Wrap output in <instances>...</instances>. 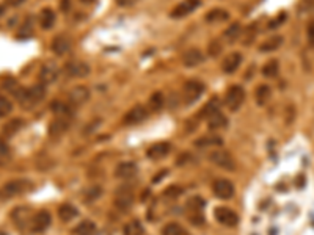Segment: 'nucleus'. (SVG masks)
Here are the masks:
<instances>
[{
	"label": "nucleus",
	"mask_w": 314,
	"mask_h": 235,
	"mask_svg": "<svg viewBox=\"0 0 314 235\" xmlns=\"http://www.w3.org/2000/svg\"><path fill=\"white\" fill-rule=\"evenodd\" d=\"M134 204V190L129 185H123L115 193V205L121 212H129Z\"/></svg>",
	"instance_id": "423d86ee"
},
{
	"label": "nucleus",
	"mask_w": 314,
	"mask_h": 235,
	"mask_svg": "<svg viewBox=\"0 0 314 235\" xmlns=\"http://www.w3.org/2000/svg\"><path fill=\"white\" fill-rule=\"evenodd\" d=\"M284 43V36L281 35H275L269 39H266L264 43L259 44V52H264V54H270V52L278 50Z\"/></svg>",
	"instance_id": "4be33fe9"
},
{
	"label": "nucleus",
	"mask_w": 314,
	"mask_h": 235,
	"mask_svg": "<svg viewBox=\"0 0 314 235\" xmlns=\"http://www.w3.org/2000/svg\"><path fill=\"white\" fill-rule=\"evenodd\" d=\"M15 97L19 100V103L22 105V108L30 110L33 107H36L39 102H41L46 97V85L43 83H36L30 88H16L13 91Z\"/></svg>",
	"instance_id": "f257e3e1"
},
{
	"label": "nucleus",
	"mask_w": 314,
	"mask_h": 235,
	"mask_svg": "<svg viewBox=\"0 0 314 235\" xmlns=\"http://www.w3.org/2000/svg\"><path fill=\"white\" fill-rule=\"evenodd\" d=\"M39 24H41V27L44 30H50L52 27H54V24H55V13H54V10L44 8L41 11V15H39Z\"/></svg>",
	"instance_id": "c756f323"
},
{
	"label": "nucleus",
	"mask_w": 314,
	"mask_h": 235,
	"mask_svg": "<svg viewBox=\"0 0 314 235\" xmlns=\"http://www.w3.org/2000/svg\"><path fill=\"white\" fill-rule=\"evenodd\" d=\"M306 35H308V43H309V46L314 47V21H311V22L308 24Z\"/></svg>",
	"instance_id": "37998d69"
},
{
	"label": "nucleus",
	"mask_w": 314,
	"mask_h": 235,
	"mask_svg": "<svg viewBox=\"0 0 314 235\" xmlns=\"http://www.w3.org/2000/svg\"><path fill=\"white\" fill-rule=\"evenodd\" d=\"M72 120H74V118H72L71 111L57 114L54 120L50 121V124H49V137L50 138H60V137H63L64 134L68 132V129L71 127Z\"/></svg>",
	"instance_id": "20e7f679"
},
{
	"label": "nucleus",
	"mask_w": 314,
	"mask_h": 235,
	"mask_svg": "<svg viewBox=\"0 0 314 235\" xmlns=\"http://www.w3.org/2000/svg\"><path fill=\"white\" fill-rule=\"evenodd\" d=\"M170 152H172V145H170L168 141H161V143H155V145L149 146L146 151V155L151 160H162Z\"/></svg>",
	"instance_id": "dca6fc26"
},
{
	"label": "nucleus",
	"mask_w": 314,
	"mask_h": 235,
	"mask_svg": "<svg viewBox=\"0 0 314 235\" xmlns=\"http://www.w3.org/2000/svg\"><path fill=\"white\" fill-rule=\"evenodd\" d=\"M77 215H78V210L72 204H61L58 207V218L63 223H68V221L77 218Z\"/></svg>",
	"instance_id": "bb28decb"
},
{
	"label": "nucleus",
	"mask_w": 314,
	"mask_h": 235,
	"mask_svg": "<svg viewBox=\"0 0 314 235\" xmlns=\"http://www.w3.org/2000/svg\"><path fill=\"white\" fill-rule=\"evenodd\" d=\"M212 193L217 196L218 199L228 201L231 198H234L236 194V187L231 180L228 179H217L212 184Z\"/></svg>",
	"instance_id": "6e6552de"
},
{
	"label": "nucleus",
	"mask_w": 314,
	"mask_h": 235,
	"mask_svg": "<svg viewBox=\"0 0 314 235\" xmlns=\"http://www.w3.org/2000/svg\"><path fill=\"white\" fill-rule=\"evenodd\" d=\"M187 205L192 208V210H195V213H196V212L201 210V208H203L204 202H203L200 198H193V199H190V201H189V204H187Z\"/></svg>",
	"instance_id": "79ce46f5"
},
{
	"label": "nucleus",
	"mask_w": 314,
	"mask_h": 235,
	"mask_svg": "<svg viewBox=\"0 0 314 235\" xmlns=\"http://www.w3.org/2000/svg\"><path fill=\"white\" fill-rule=\"evenodd\" d=\"M58 75H60V68L57 66V63L47 61V63L43 64L41 69H39L38 80H39V83H43V85H52L54 82L58 80Z\"/></svg>",
	"instance_id": "0eeeda50"
},
{
	"label": "nucleus",
	"mask_w": 314,
	"mask_h": 235,
	"mask_svg": "<svg viewBox=\"0 0 314 235\" xmlns=\"http://www.w3.org/2000/svg\"><path fill=\"white\" fill-rule=\"evenodd\" d=\"M206 91V85L198 80V78H190L184 83L182 86V102L186 103V105H192L196 100H198L203 93Z\"/></svg>",
	"instance_id": "7ed1b4c3"
},
{
	"label": "nucleus",
	"mask_w": 314,
	"mask_h": 235,
	"mask_svg": "<svg viewBox=\"0 0 314 235\" xmlns=\"http://www.w3.org/2000/svg\"><path fill=\"white\" fill-rule=\"evenodd\" d=\"M137 4V0H116V5L121 7V8H127V7H132Z\"/></svg>",
	"instance_id": "a18cd8bd"
},
{
	"label": "nucleus",
	"mask_w": 314,
	"mask_h": 235,
	"mask_svg": "<svg viewBox=\"0 0 314 235\" xmlns=\"http://www.w3.org/2000/svg\"><path fill=\"white\" fill-rule=\"evenodd\" d=\"M241 35H242V25L239 22H234V24H231L229 27L225 30L223 38L226 39L228 43H234Z\"/></svg>",
	"instance_id": "473e14b6"
},
{
	"label": "nucleus",
	"mask_w": 314,
	"mask_h": 235,
	"mask_svg": "<svg viewBox=\"0 0 314 235\" xmlns=\"http://www.w3.org/2000/svg\"><path fill=\"white\" fill-rule=\"evenodd\" d=\"M24 2H25V0H7V4H8L10 7H13V8H16V7L22 5Z\"/></svg>",
	"instance_id": "49530a36"
},
{
	"label": "nucleus",
	"mask_w": 314,
	"mask_h": 235,
	"mask_svg": "<svg viewBox=\"0 0 314 235\" xmlns=\"http://www.w3.org/2000/svg\"><path fill=\"white\" fill-rule=\"evenodd\" d=\"M278 72H280V63L277 60H270L263 66V75L267 77V78L277 77Z\"/></svg>",
	"instance_id": "f704fd0d"
},
{
	"label": "nucleus",
	"mask_w": 314,
	"mask_h": 235,
	"mask_svg": "<svg viewBox=\"0 0 314 235\" xmlns=\"http://www.w3.org/2000/svg\"><path fill=\"white\" fill-rule=\"evenodd\" d=\"M90 89L85 85H77L74 86L69 94H68V105L69 107H81L90 99Z\"/></svg>",
	"instance_id": "4468645a"
},
{
	"label": "nucleus",
	"mask_w": 314,
	"mask_h": 235,
	"mask_svg": "<svg viewBox=\"0 0 314 235\" xmlns=\"http://www.w3.org/2000/svg\"><path fill=\"white\" fill-rule=\"evenodd\" d=\"M32 208L29 207H18L15 208V210L11 212V219H13V223H15V226L18 229H27L30 227V223H32Z\"/></svg>",
	"instance_id": "9d476101"
},
{
	"label": "nucleus",
	"mask_w": 314,
	"mask_h": 235,
	"mask_svg": "<svg viewBox=\"0 0 314 235\" xmlns=\"http://www.w3.org/2000/svg\"><path fill=\"white\" fill-rule=\"evenodd\" d=\"M13 111V103L8 97L0 96V118H5Z\"/></svg>",
	"instance_id": "58836bf2"
},
{
	"label": "nucleus",
	"mask_w": 314,
	"mask_h": 235,
	"mask_svg": "<svg viewBox=\"0 0 314 235\" xmlns=\"http://www.w3.org/2000/svg\"><path fill=\"white\" fill-rule=\"evenodd\" d=\"M245 38H244V44H247V46H250L252 44V41H253V38H255V32H253V25L252 27H248L247 30H245Z\"/></svg>",
	"instance_id": "c03bdc74"
},
{
	"label": "nucleus",
	"mask_w": 314,
	"mask_h": 235,
	"mask_svg": "<svg viewBox=\"0 0 314 235\" xmlns=\"http://www.w3.org/2000/svg\"><path fill=\"white\" fill-rule=\"evenodd\" d=\"M204 61V55L200 49H189L184 52V55H182V64H184L186 68H196L200 66V64Z\"/></svg>",
	"instance_id": "a211bd4d"
},
{
	"label": "nucleus",
	"mask_w": 314,
	"mask_h": 235,
	"mask_svg": "<svg viewBox=\"0 0 314 235\" xmlns=\"http://www.w3.org/2000/svg\"><path fill=\"white\" fill-rule=\"evenodd\" d=\"M214 216L220 224H223L226 227H234L239 223V215L228 207H217L214 210Z\"/></svg>",
	"instance_id": "f8f14e48"
},
{
	"label": "nucleus",
	"mask_w": 314,
	"mask_h": 235,
	"mask_svg": "<svg viewBox=\"0 0 314 235\" xmlns=\"http://www.w3.org/2000/svg\"><path fill=\"white\" fill-rule=\"evenodd\" d=\"M11 160V149H10V145L8 141L0 137V166H5L8 165Z\"/></svg>",
	"instance_id": "72a5a7b5"
},
{
	"label": "nucleus",
	"mask_w": 314,
	"mask_h": 235,
	"mask_svg": "<svg viewBox=\"0 0 314 235\" xmlns=\"http://www.w3.org/2000/svg\"><path fill=\"white\" fill-rule=\"evenodd\" d=\"M182 190L179 185H170L165 191H164V194H165V198H170V199H176V198H179V196L182 194Z\"/></svg>",
	"instance_id": "ea45409f"
},
{
	"label": "nucleus",
	"mask_w": 314,
	"mask_h": 235,
	"mask_svg": "<svg viewBox=\"0 0 314 235\" xmlns=\"http://www.w3.org/2000/svg\"><path fill=\"white\" fill-rule=\"evenodd\" d=\"M165 105V97H164V93L161 91H155V93L151 94L149 100H148V110L149 111H161Z\"/></svg>",
	"instance_id": "7c9ffc66"
},
{
	"label": "nucleus",
	"mask_w": 314,
	"mask_h": 235,
	"mask_svg": "<svg viewBox=\"0 0 314 235\" xmlns=\"http://www.w3.org/2000/svg\"><path fill=\"white\" fill-rule=\"evenodd\" d=\"M207 126L209 129H212V130H221V129H225L228 126V120H226V116L221 113V111H217L214 113L212 116H209L207 118Z\"/></svg>",
	"instance_id": "393cba45"
},
{
	"label": "nucleus",
	"mask_w": 314,
	"mask_h": 235,
	"mask_svg": "<svg viewBox=\"0 0 314 235\" xmlns=\"http://www.w3.org/2000/svg\"><path fill=\"white\" fill-rule=\"evenodd\" d=\"M162 235H190V233L178 223H168L164 226Z\"/></svg>",
	"instance_id": "c9c22d12"
},
{
	"label": "nucleus",
	"mask_w": 314,
	"mask_h": 235,
	"mask_svg": "<svg viewBox=\"0 0 314 235\" xmlns=\"http://www.w3.org/2000/svg\"><path fill=\"white\" fill-rule=\"evenodd\" d=\"M52 223V216L47 210H38L32 216V223H30V230L33 233H43L49 229Z\"/></svg>",
	"instance_id": "1a4fd4ad"
},
{
	"label": "nucleus",
	"mask_w": 314,
	"mask_h": 235,
	"mask_svg": "<svg viewBox=\"0 0 314 235\" xmlns=\"http://www.w3.org/2000/svg\"><path fill=\"white\" fill-rule=\"evenodd\" d=\"M30 188H32V184L27 179H13V180L7 182L5 185L0 187V199L7 201L11 198H16V196L24 194Z\"/></svg>",
	"instance_id": "f03ea898"
},
{
	"label": "nucleus",
	"mask_w": 314,
	"mask_h": 235,
	"mask_svg": "<svg viewBox=\"0 0 314 235\" xmlns=\"http://www.w3.org/2000/svg\"><path fill=\"white\" fill-rule=\"evenodd\" d=\"M64 72L69 77H77V78H82V77H87L90 74V66L84 61H69L64 64Z\"/></svg>",
	"instance_id": "f3484780"
},
{
	"label": "nucleus",
	"mask_w": 314,
	"mask_h": 235,
	"mask_svg": "<svg viewBox=\"0 0 314 235\" xmlns=\"http://www.w3.org/2000/svg\"><path fill=\"white\" fill-rule=\"evenodd\" d=\"M221 137L218 135H206V137H201L195 141V146L196 148H211V146H221Z\"/></svg>",
	"instance_id": "2f4dec72"
},
{
	"label": "nucleus",
	"mask_w": 314,
	"mask_h": 235,
	"mask_svg": "<svg viewBox=\"0 0 314 235\" xmlns=\"http://www.w3.org/2000/svg\"><path fill=\"white\" fill-rule=\"evenodd\" d=\"M96 232H98L96 224H95V221H91V219H84L74 227L75 235H95Z\"/></svg>",
	"instance_id": "c85d7f7f"
},
{
	"label": "nucleus",
	"mask_w": 314,
	"mask_h": 235,
	"mask_svg": "<svg viewBox=\"0 0 314 235\" xmlns=\"http://www.w3.org/2000/svg\"><path fill=\"white\" fill-rule=\"evenodd\" d=\"M229 19V13L223 8H214L206 15V22L209 24H218V22H225Z\"/></svg>",
	"instance_id": "a878e982"
},
{
	"label": "nucleus",
	"mask_w": 314,
	"mask_h": 235,
	"mask_svg": "<svg viewBox=\"0 0 314 235\" xmlns=\"http://www.w3.org/2000/svg\"><path fill=\"white\" fill-rule=\"evenodd\" d=\"M138 173V168L134 162H123L116 166L115 169V177L118 179H123V180H127V179H132L135 177Z\"/></svg>",
	"instance_id": "6ab92c4d"
},
{
	"label": "nucleus",
	"mask_w": 314,
	"mask_h": 235,
	"mask_svg": "<svg viewBox=\"0 0 314 235\" xmlns=\"http://www.w3.org/2000/svg\"><path fill=\"white\" fill-rule=\"evenodd\" d=\"M209 160L214 165H217L218 168L226 169V171H234L236 169V162L231 157V154L226 151H212L209 154Z\"/></svg>",
	"instance_id": "9b49d317"
},
{
	"label": "nucleus",
	"mask_w": 314,
	"mask_h": 235,
	"mask_svg": "<svg viewBox=\"0 0 314 235\" xmlns=\"http://www.w3.org/2000/svg\"><path fill=\"white\" fill-rule=\"evenodd\" d=\"M149 114V110L143 105H135L134 108H130L124 116H123V124L124 126H137L143 121H146V118Z\"/></svg>",
	"instance_id": "ddd939ff"
},
{
	"label": "nucleus",
	"mask_w": 314,
	"mask_h": 235,
	"mask_svg": "<svg viewBox=\"0 0 314 235\" xmlns=\"http://www.w3.org/2000/svg\"><path fill=\"white\" fill-rule=\"evenodd\" d=\"M4 13H5V8H4V7H0V16H2Z\"/></svg>",
	"instance_id": "09e8293b"
},
{
	"label": "nucleus",
	"mask_w": 314,
	"mask_h": 235,
	"mask_svg": "<svg viewBox=\"0 0 314 235\" xmlns=\"http://www.w3.org/2000/svg\"><path fill=\"white\" fill-rule=\"evenodd\" d=\"M32 33H33V21L29 18V19H25V22L22 24V27L19 29V35H18V38L25 39V38L32 36Z\"/></svg>",
	"instance_id": "4c0bfd02"
},
{
	"label": "nucleus",
	"mask_w": 314,
	"mask_h": 235,
	"mask_svg": "<svg viewBox=\"0 0 314 235\" xmlns=\"http://www.w3.org/2000/svg\"><path fill=\"white\" fill-rule=\"evenodd\" d=\"M220 111V100L217 97H212L211 100H209L206 105L200 110L198 113V118L200 120H207L209 116H212L214 113Z\"/></svg>",
	"instance_id": "cd10ccee"
},
{
	"label": "nucleus",
	"mask_w": 314,
	"mask_h": 235,
	"mask_svg": "<svg viewBox=\"0 0 314 235\" xmlns=\"http://www.w3.org/2000/svg\"><path fill=\"white\" fill-rule=\"evenodd\" d=\"M207 52H209V55H211V57L220 55V52H221V44H220V41H212L211 44H209Z\"/></svg>",
	"instance_id": "a19ab883"
},
{
	"label": "nucleus",
	"mask_w": 314,
	"mask_h": 235,
	"mask_svg": "<svg viewBox=\"0 0 314 235\" xmlns=\"http://www.w3.org/2000/svg\"><path fill=\"white\" fill-rule=\"evenodd\" d=\"M82 2H85V4H91V2H95V0H82Z\"/></svg>",
	"instance_id": "8fccbe9b"
},
{
	"label": "nucleus",
	"mask_w": 314,
	"mask_h": 235,
	"mask_svg": "<svg viewBox=\"0 0 314 235\" xmlns=\"http://www.w3.org/2000/svg\"><path fill=\"white\" fill-rule=\"evenodd\" d=\"M24 127V121L22 120H19V118H13V120H10L4 127H2V135H4V138L5 140H8V138H13L15 137L19 130Z\"/></svg>",
	"instance_id": "5701e85b"
},
{
	"label": "nucleus",
	"mask_w": 314,
	"mask_h": 235,
	"mask_svg": "<svg viewBox=\"0 0 314 235\" xmlns=\"http://www.w3.org/2000/svg\"><path fill=\"white\" fill-rule=\"evenodd\" d=\"M272 97V88L269 85H259L255 91V100L258 107H266Z\"/></svg>",
	"instance_id": "b1692460"
},
{
	"label": "nucleus",
	"mask_w": 314,
	"mask_h": 235,
	"mask_svg": "<svg viewBox=\"0 0 314 235\" xmlns=\"http://www.w3.org/2000/svg\"><path fill=\"white\" fill-rule=\"evenodd\" d=\"M242 63V54L241 52H232V54H228L221 63V71L225 74H232L238 71V68Z\"/></svg>",
	"instance_id": "aec40b11"
},
{
	"label": "nucleus",
	"mask_w": 314,
	"mask_h": 235,
	"mask_svg": "<svg viewBox=\"0 0 314 235\" xmlns=\"http://www.w3.org/2000/svg\"><path fill=\"white\" fill-rule=\"evenodd\" d=\"M52 52H54L55 55L58 57H63V55H66L69 49H71V41H69V38L68 36H64V35H60L57 38H54V41H52Z\"/></svg>",
	"instance_id": "412c9836"
},
{
	"label": "nucleus",
	"mask_w": 314,
	"mask_h": 235,
	"mask_svg": "<svg viewBox=\"0 0 314 235\" xmlns=\"http://www.w3.org/2000/svg\"><path fill=\"white\" fill-rule=\"evenodd\" d=\"M124 235H146V233H145L143 226L140 224V221L134 219L124 226Z\"/></svg>",
	"instance_id": "e433bc0d"
},
{
	"label": "nucleus",
	"mask_w": 314,
	"mask_h": 235,
	"mask_svg": "<svg viewBox=\"0 0 314 235\" xmlns=\"http://www.w3.org/2000/svg\"><path fill=\"white\" fill-rule=\"evenodd\" d=\"M61 10H63V11H66V10H68V2H66V0H63V5H61Z\"/></svg>",
	"instance_id": "de8ad7c7"
},
{
	"label": "nucleus",
	"mask_w": 314,
	"mask_h": 235,
	"mask_svg": "<svg viewBox=\"0 0 314 235\" xmlns=\"http://www.w3.org/2000/svg\"><path fill=\"white\" fill-rule=\"evenodd\" d=\"M198 7H200V0H184V2L178 4L172 10L170 18L172 19H184L186 16H189L190 13H193Z\"/></svg>",
	"instance_id": "2eb2a0df"
},
{
	"label": "nucleus",
	"mask_w": 314,
	"mask_h": 235,
	"mask_svg": "<svg viewBox=\"0 0 314 235\" xmlns=\"http://www.w3.org/2000/svg\"><path fill=\"white\" fill-rule=\"evenodd\" d=\"M245 102V89L241 85H232L225 94V105L231 111H238Z\"/></svg>",
	"instance_id": "39448f33"
}]
</instances>
